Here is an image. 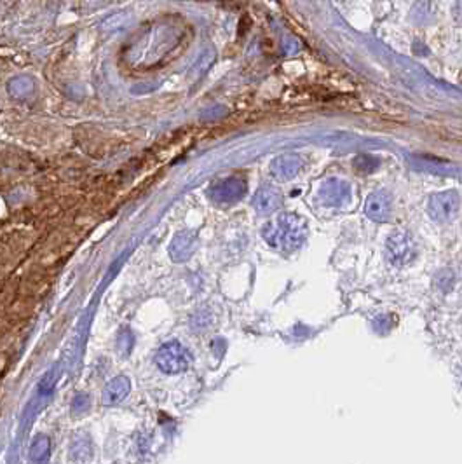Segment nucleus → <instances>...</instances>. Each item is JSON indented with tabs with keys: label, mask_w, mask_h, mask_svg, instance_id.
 Listing matches in <instances>:
<instances>
[{
	"label": "nucleus",
	"mask_w": 462,
	"mask_h": 464,
	"mask_svg": "<svg viewBox=\"0 0 462 464\" xmlns=\"http://www.w3.org/2000/svg\"><path fill=\"white\" fill-rule=\"evenodd\" d=\"M309 234L307 222L295 213H283L262 229V236L280 251H293L300 248Z\"/></svg>",
	"instance_id": "1"
},
{
	"label": "nucleus",
	"mask_w": 462,
	"mask_h": 464,
	"mask_svg": "<svg viewBox=\"0 0 462 464\" xmlns=\"http://www.w3.org/2000/svg\"><path fill=\"white\" fill-rule=\"evenodd\" d=\"M156 365L165 374H182L192 365V355L180 342H166L157 351Z\"/></svg>",
	"instance_id": "2"
},
{
	"label": "nucleus",
	"mask_w": 462,
	"mask_h": 464,
	"mask_svg": "<svg viewBox=\"0 0 462 464\" xmlns=\"http://www.w3.org/2000/svg\"><path fill=\"white\" fill-rule=\"evenodd\" d=\"M417 244L406 232H395L388 240V257L396 266H406L415 259Z\"/></svg>",
	"instance_id": "3"
},
{
	"label": "nucleus",
	"mask_w": 462,
	"mask_h": 464,
	"mask_svg": "<svg viewBox=\"0 0 462 464\" xmlns=\"http://www.w3.org/2000/svg\"><path fill=\"white\" fill-rule=\"evenodd\" d=\"M459 206H461V199L454 191L440 192L434 194L429 199L428 210L432 220L437 222H450L452 218L457 215Z\"/></svg>",
	"instance_id": "4"
},
{
	"label": "nucleus",
	"mask_w": 462,
	"mask_h": 464,
	"mask_svg": "<svg viewBox=\"0 0 462 464\" xmlns=\"http://www.w3.org/2000/svg\"><path fill=\"white\" fill-rule=\"evenodd\" d=\"M246 194V184L241 178L218 180L209 189V198L218 204H232Z\"/></svg>",
	"instance_id": "5"
},
{
	"label": "nucleus",
	"mask_w": 462,
	"mask_h": 464,
	"mask_svg": "<svg viewBox=\"0 0 462 464\" xmlns=\"http://www.w3.org/2000/svg\"><path fill=\"white\" fill-rule=\"evenodd\" d=\"M350 194V185L347 184L346 180L340 178H332L328 180L326 184L321 185L319 189V199L323 204L330 206V208H342L349 202Z\"/></svg>",
	"instance_id": "6"
},
{
	"label": "nucleus",
	"mask_w": 462,
	"mask_h": 464,
	"mask_svg": "<svg viewBox=\"0 0 462 464\" xmlns=\"http://www.w3.org/2000/svg\"><path fill=\"white\" fill-rule=\"evenodd\" d=\"M196 246H198V238H196L194 232H178L169 244V255L175 262H183L194 253Z\"/></svg>",
	"instance_id": "7"
},
{
	"label": "nucleus",
	"mask_w": 462,
	"mask_h": 464,
	"mask_svg": "<svg viewBox=\"0 0 462 464\" xmlns=\"http://www.w3.org/2000/svg\"><path fill=\"white\" fill-rule=\"evenodd\" d=\"M300 168H302V161H300L298 156L284 154V156H280V158H276L273 161V165H271V175L274 178L286 182V180L295 178L298 175V171H300Z\"/></svg>",
	"instance_id": "8"
},
{
	"label": "nucleus",
	"mask_w": 462,
	"mask_h": 464,
	"mask_svg": "<svg viewBox=\"0 0 462 464\" xmlns=\"http://www.w3.org/2000/svg\"><path fill=\"white\" fill-rule=\"evenodd\" d=\"M391 211V199L386 192H373L365 201L366 217L375 222H384Z\"/></svg>",
	"instance_id": "9"
},
{
	"label": "nucleus",
	"mask_w": 462,
	"mask_h": 464,
	"mask_svg": "<svg viewBox=\"0 0 462 464\" xmlns=\"http://www.w3.org/2000/svg\"><path fill=\"white\" fill-rule=\"evenodd\" d=\"M129 391H131L129 379L120 375V377H116L114 381H110L107 386H105L103 394H101V401H103V405H107V407H112V405L120 403V401L129 394Z\"/></svg>",
	"instance_id": "10"
},
{
	"label": "nucleus",
	"mask_w": 462,
	"mask_h": 464,
	"mask_svg": "<svg viewBox=\"0 0 462 464\" xmlns=\"http://www.w3.org/2000/svg\"><path fill=\"white\" fill-rule=\"evenodd\" d=\"M281 204V194L274 187H262L253 198V208L258 215H269L276 211Z\"/></svg>",
	"instance_id": "11"
},
{
	"label": "nucleus",
	"mask_w": 462,
	"mask_h": 464,
	"mask_svg": "<svg viewBox=\"0 0 462 464\" xmlns=\"http://www.w3.org/2000/svg\"><path fill=\"white\" fill-rule=\"evenodd\" d=\"M49 456H51V442H49L48 436L41 434L30 445L28 461H30V464H48Z\"/></svg>",
	"instance_id": "12"
},
{
	"label": "nucleus",
	"mask_w": 462,
	"mask_h": 464,
	"mask_svg": "<svg viewBox=\"0 0 462 464\" xmlns=\"http://www.w3.org/2000/svg\"><path fill=\"white\" fill-rule=\"evenodd\" d=\"M32 87H34V84H32L30 79H26V77H18V79L11 81V84H9V91L18 98L25 96L28 91H32Z\"/></svg>",
	"instance_id": "13"
},
{
	"label": "nucleus",
	"mask_w": 462,
	"mask_h": 464,
	"mask_svg": "<svg viewBox=\"0 0 462 464\" xmlns=\"http://www.w3.org/2000/svg\"><path fill=\"white\" fill-rule=\"evenodd\" d=\"M215 61V51L213 49H209V51H204V53L201 54V58L198 60V63H196L194 67V72L196 75H202L206 70H208V67H211V63Z\"/></svg>",
	"instance_id": "14"
}]
</instances>
